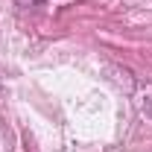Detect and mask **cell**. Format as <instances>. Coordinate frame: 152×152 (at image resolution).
<instances>
[{
  "mask_svg": "<svg viewBox=\"0 0 152 152\" xmlns=\"http://www.w3.org/2000/svg\"><path fill=\"white\" fill-rule=\"evenodd\" d=\"M47 0H15V6H20V9H35V6H44Z\"/></svg>",
  "mask_w": 152,
  "mask_h": 152,
  "instance_id": "6da1fadb",
  "label": "cell"
}]
</instances>
